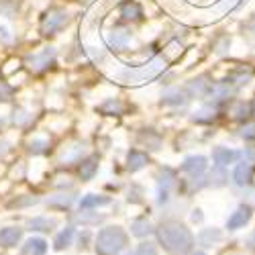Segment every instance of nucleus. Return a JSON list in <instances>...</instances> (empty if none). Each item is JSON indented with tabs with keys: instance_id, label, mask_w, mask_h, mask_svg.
<instances>
[{
	"instance_id": "obj_1",
	"label": "nucleus",
	"mask_w": 255,
	"mask_h": 255,
	"mask_svg": "<svg viewBox=\"0 0 255 255\" xmlns=\"http://www.w3.org/2000/svg\"><path fill=\"white\" fill-rule=\"evenodd\" d=\"M155 233H157L159 245L169 255H186L194 247V235L182 223H176V221L161 223L159 229H155Z\"/></svg>"
},
{
	"instance_id": "obj_2",
	"label": "nucleus",
	"mask_w": 255,
	"mask_h": 255,
	"mask_svg": "<svg viewBox=\"0 0 255 255\" xmlns=\"http://www.w3.org/2000/svg\"><path fill=\"white\" fill-rule=\"evenodd\" d=\"M127 243H129V237L123 227H104L94 243V249L98 255H119Z\"/></svg>"
},
{
	"instance_id": "obj_3",
	"label": "nucleus",
	"mask_w": 255,
	"mask_h": 255,
	"mask_svg": "<svg viewBox=\"0 0 255 255\" xmlns=\"http://www.w3.org/2000/svg\"><path fill=\"white\" fill-rule=\"evenodd\" d=\"M165 70V61L161 59V57H155V59H151L149 63H143L141 68H127L123 74H119V78L123 80V82H133V84H141V82H147V80H153V78H157L161 72Z\"/></svg>"
},
{
	"instance_id": "obj_4",
	"label": "nucleus",
	"mask_w": 255,
	"mask_h": 255,
	"mask_svg": "<svg viewBox=\"0 0 255 255\" xmlns=\"http://www.w3.org/2000/svg\"><path fill=\"white\" fill-rule=\"evenodd\" d=\"M68 23H70V14H68L66 10L55 8V10H51L43 20H41V35H45V37L55 35V33H59V31L66 29Z\"/></svg>"
},
{
	"instance_id": "obj_5",
	"label": "nucleus",
	"mask_w": 255,
	"mask_h": 255,
	"mask_svg": "<svg viewBox=\"0 0 255 255\" xmlns=\"http://www.w3.org/2000/svg\"><path fill=\"white\" fill-rule=\"evenodd\" d=\"M53 61H55V49L53 47H45L43 51H39V53H33L27 57V63H29V68L33 72H45L53 66Z\"/></svg>"
},
{
	"instance_id": "obj_6",
	"label": "nucleus",
	"mask_w": 255,
	"mask_h": 255,
	"mask_svg": "<svg viewBox=\"0 0 255 255\" xmlns=\"http://www.w3.org/2000/svg\"><path fill=\"white\" fill-rule=\"evenodd\" d=\"M23 239V229L20 227H4L0 229V247L4 249H10V247H16Z\"/></svg>"
},
{
	"instance_id": "obj_7",
	"label": "nucleus",
	"mask_w": 255,
	"mask_h": 255,
	"mask_svg": "<svg viewBox=\"0 0 255 255\" xmlns=\"http://www.w3.org/2000/svg\"><path fill=\"white\" fill-rule=\"evenodd\" d=\"M251 219V206H239L233 215L229 217L227 221V229L229 231H237V229H243Z\"/></svg>"
},
{
	"instance_id": "obj_8",
	"label": "nucleus",
	"mask_w": 255,
	"mask_h": 255,
	"mask_svg": "<svg viewBox=\"0 0 255 255\" xmlns=\"http://www.w3.org/2000/svg\"><path fill=\"white\" fill-rule=\"evenodd\" d=\"M182 169L186 174H190L192 178H198L204 169H206V157L204 155H192V157H186L182 163Z\"/></svg>"
},
{
	"instance_id": "obj_9",
	"label": "nucleus",
	"mask_w": 255,
	"mask_h": 255,
	"mask_svg": "<svg viewBox=\"0 0 255 255\" xmlns=\"http://www.w3.org/2000/svg\"><path fill=\"white\" fill-rule=\"evenodd\" d=\"M106 41H109V45L113 49L123 51V49H127V45H129L131 33L129 31H123V29H113L109 35H106Z\"/></svg>"
},
{
	"instance_id": "obj_10",
	"label": "nucleus",
	"mask_w": 255,
	"mask_h": 255,
	"mask_svg": "<svg viewBox=\"0 0 255 255\" xmlns=\"http://www.w3.org/2000/svg\"><path fill=\"white\" fill-rule=\"evenodd\" d=\"M98 172V155H88L86 159H82L80 161V167H78V174L84 182H88L96 176Z\"/></svg>"
},
{
	"instance_id": "obj_11",
	"label": "nucleus",
	"mask_w": 255,
	"mask_h": 255,
	"mask_svg": "<svg viewBox=\"0 0 255 255\" xmlns=\"http://www.w3.org/2000/svg\"><path fill=\"white\" fill-rule=\"evenodd\" d=\"M147 163H149V157L139 149H131L127 153V169H129V172H139V169H143Z\"/></svg>"
},
{
	"instance_id": "obj_12",
	"label": "nucleus",
	"mask_w": 255,
	"mask_h": 255,
	"mask_svg": "<svg viewBox=\"0 0 255 255\" xmlns=\"http://www.w3.org/2000/svg\"><path fill=\"white\" fill-rule=\"evenodd\" d=\"M239 157H241V153L235 149H227V147H215V149H212V159L219 165H229L233 161H237Z\"/></svg>"
},
{
	"instance_id": "obj_13",
	"label": "nucleus",
	"mask_w": 255,
	"mask_h": 255,
	"mask_svg": "<svg viewBox=\"0 0 255 255\" xmlns=\"http://www.w3.org/2000/svg\"><path fill=\"white\" fill-rule=\"evenodd\" d=\"M172 184H174V172L169 167H165L161 172V176H159V190H157L159 204H163L167 200V194H169V188H172Z\"/></svg>"
},
{
	"instance_id": "obj_14",
	"label": "nucleus",
	"mask_w": 255,
	"mask_h": 255,
	"mask_svg": "<svg viewBox=\"0 0 255 255\" xmlns=\"http://www.w3.org/2000/svg\"><path fill=\"white\" fill-rule=\"evenodd\" d=\"M233 180H235L237 186H247L253 180V165L249 161H243L235 167V174H233Z\"/></svg>"
},
{
	"instance_id": "obj_15",
	"label": "nucleus",
	"mask_w": 255,
	"mask_h": 255,
	"mask_svg": "<svg viewBox=\"0 0 255 255\" xmlns=\"http://www.w3.org/2000/svg\"><path fill=\"white\" fill-rule=\"evenodd\" d=\"M55 227H57V221L49 217H35L29 221V231H35V233H51Z\"/></svg>"
},
{
	"instance_id": "obj_16",
	"label": "nucleus",
	"mask_w": 255,
	"mask_h": 255,
	"mask_svg": "<svg viewBox=\"0 0 255 255\" xmlns=\"http://www.w3.org/2000/svg\"><path fill=\"white\" fill-rule=\"evenodd\" d=\"M25 255H45L47 253V241L41 239V237H31L25 247H23Z\"/></svg>"
},
{
	"instance_id": "obj_17",
	"label": "nucleus",
	"mask_w": 255,
	"mask_h": 255,
	"mask_svg": "<svg viewBox=\"0 0 255 255\" xmlns=\"http://www.w3.org/2000/svg\"><path fill=\"white\" fill-rule=\"evenodd\" d=\"M74 235H76V229H74V227H66V229H63L59 235L55 237V241H53V249H55V251L68 249V247L72 245V241H74Z\"/></svg>"
},
{
	"instance_id": "obj_18",
	"label": "nucleus",
	"mask_w": 255,
	"mask_h": 255,
	"mask_svg": "<svg viewBox=\"0 0 255 255\" xmlns=\"http://www.w3.org/2000/svg\"><path fill=\"white\" fill-rule=\"evenodd\" d=\"M76 200V194H70V192H61V194H55L51 198H47V206L51 208H59V210H66L74 204Z\"/></svg>"
},
{
	"instance_id": "obj_19",
	"label": "nucleus",
	"mask_w": 255,
	"mask_h": 255,
	"mask_svg": "<svg viewBox=\"0 0 255 255\" xmlns=\"http://www.w3.org/2000/svg\"><path fill=\"white\" fill-rule=\"evenodd\" d=\"M221 239H223V233L219 229H204L198 235V243L202 247H212V245H217Z\"/></svg>"
},
{
	"instance_id": "obj_20",
	"label": "nucleus",
	"mask_w": 255,
	"mask_h": 255,
	"mask_svg": "<svg viewBox=\"0 0 255 255\" xmlns=\"http://www.w3.org/2000/svg\"><path fill=\"white\" fill-rule=\"evenodd\" d=\"M111 204V198L109 196H102V194H86L82 200H80V206L84 210H90V208H98V206H106Z\"/></svg>"
},
{
	"instance_id": "obj_21",
	"label": "nucleus",
	"mask_w": 255,
	"mask_h": 255,
	"mask_svg": "<svg viewBox=\"0 0 255 255\" xmlns=\"http://www.w3.org/2000/svg\"><path fill=\"white\" fill-rule=\"evenodd\" d=\"M139 141L143 145H147V149H159V145H161V137L153 131V129H145L141 135H139Z\"/></svg>"
},
{
	"instance_id": "obj_22",
	"label": "nucleus",
	"mask_w": 255,
	"mask_h": 255,
	"mask_svg": "<svg viewBox=\"0 0 255 255\" xmlns=\"http://www.w3.org/2000/svg\"><path fill=\"white\" fill-rule=\"evenodd\" d=\"M186 102H188L186 94L182 90H178V88L165 92L163 98H161V104H165V106H180V104H186Z\"/></svg>"
},
{
	"instance_id": "obj_23",
	"label": "nucleus",
	"mask_w": 255,
	"mask_h": 255,
	"mask_svg": "<svg viewBox=\"0 0 255 255\" xmlns=\"http://www.w3.org/2000/svg\"><path fill=\"white\" fill-rule=\"evenodd\" d=\"M121 14H123V18H127V20H137V18H141L143 16V10H141V6L137 4V2H125V4H121Z\"/></svg>"
},
{
	"instance_id": "obj_24",
	"label": "nucleus",
	"mask_w": 255,
	"mask_h": 255,
	"mask_svg": "<svg viewBox=\"0 0 255 255\" xmlns=\"http://www.w3.org/2000/svg\"><path fill=\"white\" fill-rule=\"evenodd\" d=\"M131 233L135 237H147L149 233H153V227L147 219H137L131 223Z\"/></svg>"
},
{
	"instance_id": "obj_25",
	"label": "nucleus",
	"mask_w": 255,
	"mask_h": 255,
	"mask_svg": "<svg viewBox=\"0 0 255 255\" xmlns=\"http://www.w3.org/2000/svg\"><path fill=\"white\" fill-rule=\"evenodd\" d=\"M190 92L196 96H206L208 92H212V86H210V82H206V78H198L190 82Z\"/></svg>"
},
{
	"instance_id": "obj_26",
	"label": "nucleus",
	"mask_w": 255,
	"mask_h": 255,
	"mask_svg": "<svg viewBox=\"0 0 255 255\" xmlns=\"http://www.w3.org/2000/svg\"><path fill=\"white\" fill-rule=\"evenodd\" d=\"M29 153H33V155H43V153H47L49 151V141L47 139H31L29 141Z\"/></svg>"
},
{
	"instance_id": "obj_27",
	"label": "nucleus",
	"mask_w": 255,
	"mask_h": 255,
	"mask_svg": "<svg viewBox=\"0 0 255 255\" xmlns=\"http://www.w3.org/2000/svg\"><path fill=\"white\" fill-rule=\"evenodd\" d=\"M76 221L82 223L84 227H92V225L102 223L104 215H98V212H94V215H90V212H80V215H76Z\"/></svg>"
},
{
	"instance_id": "obj_28",
	"label": "nucleus",
	"mask_w": 255,
	"mask_h": 255,
	"mask_svg": "<svg viewBox=\"0 0 255 255\" xmlns=\"http://www.w3.org/2000/svg\"><path fill=\"white\" fill-rule=\"evenodd\" d=\"M100 113H104V115H123V102L117 100V98L106 100V102L100 106Z\"/></svg>"
},
{
	"instance_id": "obj_29",
	"label": "nucleus",
	"mask_w": 255,
	"mask_h": 255,
	"mask_svg": "<svg viewBox=\"0 0 255 255\" xmlns=\"http://www.w3.org/2000/svg\"><path fill=\"white\" fill-rule=\"evenodd\" d=\"M82 155H84V145H74V147H70L68 151H63L61 159L63 161H78Z\"/></svg>"
},
{
	"instance_id": "obj_30",
	"label": "nucleus",
	"mask_w": 255,
	"mask_h": 255,
	"mask_svg": "<svg viewBox=\"0 0 255 255\" xmlns=\"http://www.w3.org/2000/svg\"><path fill=\"white\" fill-rule=\"evenodd\" d=\"M227 182V174L223 172V165L215 167L210 174V180H208V186H223Z\"/></svg>"
},
{
	"instance_id": "obj_31",
	"label": "nucleus",
	"mask_w": 255,
	"mask_h": 255,
	"mask_svg": "<svg viewBox=\"0 0 255 255\" xmlns=\"http://www.w3.org/2000/svg\"><path fill=\"white\" fill-rule=\"evenodd\" d=\"M37 204V198L33 196H16L14 200L8 202V208H25V206H33Z\"/></svg>"
},
{
	"instance_id": "obj_32",
	"label": "nucleus",
	"mask_w": 255,
	"mask_h": 255,
	"mask_svg": "<svg viewBox=\"0 0 255 255\" xmlns=\"http://www.w3.org/2000/svg\"><path fill=\"white\" fill-rule=\"evenodd\" d=\"M235 119L237 121H243V119H247L249 115H253V111H251V104H245V102H237L235 104Z\"/></svg>"
},
{
	"instance_id": "obj_33",
	"label": "nucleus",
	"mask_w": 255,
	"mask_h": 255,
	"mask_svg": "<svg viewBox=\"0 0 255 255\" xmlns=\"http://www.w3.org/2000/svg\"><path fill=\"white\" fill-rule=\"evenodd\" d=\"M135 255H157V247L155 243L151 241H143L139 247H137V253Z\"/></svg>"
},
{
	"instance_id": "obj_34",
	"label": "nucleus",
	"mask_w": 255,
	"mask_h": 255,
	"mask_svg": "<svg viewBox=\"0 0 255 255\" xmlns=\"http://www.w3.org/2000/svg\"><path fill=\"white\" fill-rule=\"evenodd\" d=\"M12 94H14V88L10 86V84H6V82H0V100H10L12 98Z\"/></svg>"
},
{
	"instance_id": "obj_35",
	"label": "nucleus",
	"mask_w": 255,
	"mask_h": 255,
	"mask_svg": "<svg viewBox=\"0 0 255 255\" xmlns=\"http://www.w3.org/2000/svg\"><path fill=\"white\" fill-rule=\"evenodd\" d=\"M12 115H14V117H12V123H14V125H25V123L31 119V115H29L27 111H23V109H16Z\"/></svg>"
},
{
	"instance_id": "obj_36",
	"label": "nucleus",
	"mask_w": 255,
	"mask_h": 255,
	"mask_svg": "<svg viewBox=\"0 0 255 255\" xmlns=\"http://www.w3.org/2000/svg\"><path fill=\"white\" fill-rule=\"evenodd\" d=\"M241 137L243 139H255V123H249L241 129Z\"/></svg>"
},
{
	"instance_id": "obj_37",
	"label": "nucleus",
	"mask_w": 255,
	"mask_h": 255,
	"mask_svg": "<svg viewBox=\"0 0 255 255\" xmlns=\"http://www.w3.org/2000/svg\"><path fill=\"white\" fill-rule=\"evenodd\" d=\"M0 39H2V41H10V39H12L4 27H0Z\"/></svg>"
},
{
	"instance_id": "obj_38",
	"label": "nucleus",
	"mask_w": 255,
	"mask_h": 255,
	"mask_svg": "<svg viewBox=\"0 0 255 255\" xmlns=\"http://www.w3.org/2000/svg\"><path fill=\"white\" fill-rule=\"evenodd\" d=\"M192 221H194V223H200V221H202V215H200V210H194V215H192Z\"/></svg>"
},
{
	"instance_id": "obj_39",
	"label": "nucleus",
	"mask_w": 255,
	"mask_h": 255,
	"mask_svg": "<svg viewBox=\"0 0 255 255\" xmlns=\"http://www.w3.org/2000/svg\"><path fill=\"white\" fill-rule=\"evenodd\" d=\"M251 111H253V113H255V100H253V104H251Z\"/></svg>"
},
{
	"instance_id": "obj_40",
	"label": "nucleus",
	"mask_w": 255,
	"mask_h": 255,
	"mask_svg": "<svg viewBox=\"0 0 255 255\" xmlns=\"http://www.w3.org/2000/svg\"><path fill=\"white\" fill-rule=\"evenodd\" d=\"M2 125H4V121H2V119H0V129H2Z\"/></svg>"
},
{
	"instance_id": "obj_41",
	"label": "nucleus",
	"mask_w": 255,
	"mask_h": 255,
	"mask_svg": "<svg viewBox=\"0 0 255 255\" xmlns=\"http://www.w3.org/2000/svg\"><path fill=\"white\" fill-rule=\"evenodd\" d=\"M194 255H206V253H202V251H198V253H194Z\"/></svg>"
}]
</instances>
